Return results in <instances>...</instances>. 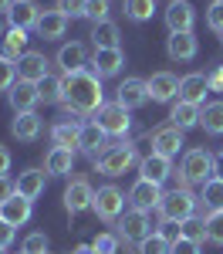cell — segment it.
Here are the masks:
<instances>
[{
	"label": "cell",
	"instance_id": "1",
	"mask_svg": "<svg viewBox=\"0 0 223 254\" xmlns=\"http://www.w3.org/2000/svg\"><path fill=\"white\" fill-rule=\"evenodd\" d=\"M105 105L101 95V78L91 71H75V75H64V98H61V109L68 116H98V109Z\"/></svg>",
	"mask_w": 223,
	"mask_h": 254
},
{
	"label": "cell",
	"instance_id": "2",
	"mask_svg": "<svg viewBox=\"0 0 223 254\" xmlns=\"http://www.w3.org/2000/svg\"><path fill=\"white\" fill-rule=\"evenodd\" d=\"M200 210V196L193 193L189 187H176V190H169V193H162L159 200V220H173V224H182V220H189V217H196Z\"/></svg>",
	"mask_w": 223,
	"mask_h": 254
},
{
	"label": "cell",
	"instance_id": "3",
	"mask_svg": "<svg viewBox=\"0 0 223 254\" xmlns=\"http://www.w3.org/2000/svg\"><path fill=\"white\" fill-rule=\"evenodd\" d=\"M179 176L186 187H206L213 180V153L210 149H186Z\"/></svg>",
	"mask_w": 223,
	"mask_h": 254
},
{
	"label": "cell",
	"instance_id": "4",
	"mask_svg": "<svg viewBox=\"0 0 223 254\" xmlns=\"http://www.w3.org/2000/svg\"><path fill=\"white\" fill-rule=\"evenodd\" d=\"M139 159V149H135V142H129V139H119L108 153H101L98 159H95V170L105 176H122L132 163Z\"/></svg>",
	"mask_w": 223,
	"mask_h": 254
},
{
	"label": "cell",
	"instance_id": "5",
	"mask_svg": "<svg viewBox=\"0 0 223 254\" xmlns=\"http://www.w3.org/2000/svg\"><path fill=\"white\" fill-rule=\"evenodd\" d=\"M125 200H129V196L122 193L119 187L108 183V187H98V190H95V203H91V210H95L105 224H115V220L125 214Z\"/></svg>",
	"mask_w": 223,
	"mask_h": 254
},
{
	"label": "cell",
	"instance_id": "6",
	"mask_svg": "<svg viewBox=\"0 0 223 254\" xmlns=\"http://www.w3.org/2000/svg\"><path fill=\"white\" fill-rule=\"evenodd\" d=\"M95 122H98L108 136H115V139H125V136H129V129H132L129 109L119 105V102H105V105L98 109V119H95Z\"/></svg>",
	"mask_w": 223,
	"mask_h": 254
},
{
	"label": "cell",
	"instance_id": "7",
	"mask_svg": "<svg viewBox=\"0 0 223 254\" xmlns=\"http://www.w3.org/2000/svg\"><path fill=\"white\" fill-rule=\"evenodd\" d=\"M112 146H115V142H112V136L101 129L98 122H85V129H81V139H78V149H81V153H85L88 159H91V163H95L101 153H108Z\"/></svg>",
	"mask_w": 223,
	"mask_h": 254
},
{
	"label": "cell",
	"instance_id": "8",
	"mask_svg": "<svg viewBox=\"0 0 223 254\" xmlns=\"http://www.w3.org/2000/svg\"><path fill=\"white\" fill-rule=\"evenodd\" d=\"M91 203H95V190H91V183L88 180H71L68 187H64V210L71 217L85 214V210H91Z\"/></svg>",
	"mask_w": 223,
	"mask_h": 254
},
{
	"label": "cell",
	"instance_id": "9",
	"mask_svg": "<svg viewBox=\"0 0 223 254\" xmlns=\"http://www.w3.org/2000/svg\"><path fill=\"white\" fill-rule=\"evenodd\" d=\"M91 75H98V78H115L122 68H125V51L122 48H95V55H91Z\"/></svg>",
	"mask_w": 223,
	"mask_h": 254
},
{
	"label": "cell",
	"instance_id": "10",
	"mask_svg": "<svg viewBox=\"0 0 223 254\" xmlns=\"http://www.w3.org/2000/svg\"><path fill=\"white\" fill-rule=\"evenodd\" d=\"M122 241H145L152 234V224H149V214L145 210H125V214L115 220Z\"/></svg>",
	"mask_w": 223,
	"mask_h": 254
},
{
	"label": "cell",
	"instance_id": "11",
	"mask_svg": "<svg viewBox=\"0 0 223 254\" xmlns=\"http://www.w3.org/2000/svg\"><path fill=\"white\" fill-rule=\"evenodd\" d=\"M193 24H196L193 3L169 0V7H166V27H169V34H186V31H193Z\"/></svg>",
	"mask_w": 223,
	"mask_h": 254
},
{
	"label": "cell",
	"instance_id": "12",
	"mask_svg": "<svg viewBox=\"0 0 223 254\" xmlns=\"http://www.w3.org/2000/svg\"><path fill=\"white\" fill-rule=\"evenodd\" d=\"M159 200H162V187L156 183H149V180H135L132 183V190H129V203H132V210H159Z\"/></svg>",
	"mask_w": 223,
	"mask_h": 254
},
{
	"label": "cell",
	"instance_id": "13",
	"mask_svg": "<svg viewBox=\"0 0 223 254\" xmlns=\"http://www.w3.org/2000/svg\"><path fill=\"white\" fill-rule=\"evenodd\" d=\"M115 102L125 105L129 112H132V109H142V105L149 102V81L145 78H125L119 88H115Z\"/></svg>",
	"mask_w": 223,
	"mask_h": 254
},
{
	"label": "cell",
	"instance_id": "14",
	"mask_svg": "<svg viewBox=\"0 0 223 254\" xmlns=\"http://www.w3.org/2000/svg\"><path fill=\"white\" fill-rule=\"evenodd\" d=\"M149 142H152V153H159V156H166V159L179 156V149L186 146V142H182V129H176V126L156 129V132L149 136Z\"/></svg>",
	"mask_w": 223,
	"mask_h": 254
},
{
	"label": "cell",
	"instance_id": "15",
	"mask_svg": "<svg viewBox=\"0 0 223 254\" xmlns=\"http://www.w3.org/2000/svg\"><path fill=\"white\" fill-rule=\"evenodd\" d=\"M169 176H173V159L159 156V153H149V156L139 159V180H149V183L162 187Z\"/></svg>",
	"mask_w": 223,
	"mask_h": 254
},
{
	"label": "cell",
	"instance_id": "16",
	"mask_svg": "<svg viewBox=\"0 0 223 254\" xmlns=\"http://www.w3.org/2000/svg\"><path fill=\"white\" fill-rule=\"evenodd\" d=\"M81 129H85L81 116H64L61 122L51 126V142L54 146H64V149H75L78 139H81Z\"/></svg>",
	"mask_w": 223,
	"mask_h": 254
},
{
	"label": "cell",
	"instance_id": "17",
	"mask_svg": "<svg viewBox=\"0 0 223 254\" xmlns=\"http://www.w3.org/2000/svg\"><path fill=\"white\" fill-rule=\"evenodd\" d=\"M7 102H10V109H14V116L17 112H34L38 109V102H41V95H38V85L34 81H14V88L7 92Z\"/></svg>",
	"mask_w": 223,
	"mask_h": 254
},
{
	"label": "cell",
	"instance_id": "18",
	"mask_svg": "<svg viewBox=\"0 0 223 254\" xmlns=\"http://www.w3.org/2000/svg\"><path fill=\"white\" fill-rule=\"evenodd\" d=\"M58 68L64 75H75V71H85V64H88V51H85V44L81 41H71V44H61L58 48Z\"/></svg>",
	"mask_w": 223,
	"mask_h": 254
},
{
	"label": "cell",
	"instance_id": "19",
	"mask_svg": "<svg viewBox=\"0 0 223 254\" xmlns=\"http://www.w3.org/2000/svg\"><path fill=\"white\" fill-rule=\"evenodd\" d=\"M34 214V200H27V196L14 193L7 203H0V220H7V224H14V227H24L27 220Z\"/></svg>",
	"mask_w": 223,
	"mask_h": 254
},
{
	"label": "cell",
	"instance_id": "20",
	"mask_svg": "<svg viewBox=\"0 0 223 254\" xmlns=\"http://www.w3.org/2000/svg\"><path fill=\"white\" fill-rule=\"evenodd\" d=\"M51 75L47 71V58L41 55V51H27V55H20V61H17V78L20 81H44Z\"/></svg>",
	"mask_w": 223,
	"mask_h": 254
},
{
	"label": "cell",
	"instance_id": "21",
	"mask_svg": "<svg viewBox=\"0 0 223 254\" xmlns=\"http://www.w3.org/2000/svg\"><path fill=\"white\" fill-rule=\"evenodd\" d=\"M7 20L17 31H31V27H38V20H41V7L34 0H14V7L7 10Z\"/></svg>",
	"mask_w": 223,
	"mask_h": 254
},
{
	"label": "cell",
	"instance_id": "22",
	"mask_svg": "<svg viewBox=\"0 0 223 254\" xmlns=\"http://www.w3.org/2000/svg\"><path fill=\"white\" fill-rule=\"evenodd\" d=\"M206 92H210V81L203 71H193L179 78V102H189V105H206Z\"/></svg>",
	"mask_w": 223,
	"mask_h": 254
},
{
	"label": "cell",
	"instance_id": "23",
	"mask_svg": "<svg viewBox=\"0 0 223 254\" xmlns=\"http://www.w3.org/2000/svg\"><path fill=\"white\" fill-rule=\"evenodd\" d=\"M149 81V98L152 102H173V98L179 95V78L173 75V71H156Z\"/></svg>",
	"mask_w": 223,
	"mask_h": 254
},
{
	"label": "cell",
	"instance_id": "24",
	"mask_svg": "<svg viewBox=\"0 0 223 254\" xmlns=\"http://www.w3.org/2000/svg\"><path fill=\"white\" fill-rule=\"evenodd\" d=\"M196 51H200V44L193 38V31H186V34H169V38H166V55L173 61H193Z\"/></svg>",
	"mask_w": 223,
	"mask_h": 254
},
{
	"label": "cell",
	"instance_id": "25",
	"mask_svg": "<svg viewBox=\"0 0 223 254\" xmlns=\"http://www.w3.org/2000/svg\"><path fill=\"white\" fill-rule=\"evenodd\" d=\"M38 38L44 41H58L64 38V31H68V17L61 14V10H41V20H38Z\"/></svg>",
	"mask_w": 223,
	"mask_h": 254
},
{
	"label": "cell",
	"instance_id": "26",
	"mask_svg": "<svg viewBox=\"0 0 223 254\" xmlns=\"http://www.w3.org/2000/svg\"><path fill=\"white\" fill-rule=\"evenodd\" d=\"M41 129H44V122H41L38 112H17L14 122H10V132L20 139V142H34L41 136Z\"/></svg>",
	"mask_w": 223,
	"mask_h": 254
},
{
	"label": "cell",
	"instance_id": "27",
	"mask_svg": "<svg viewBox=\"0 0 223 254\" xmlns=\"http://www.w3.org/2000/svg\"><path fill=\"white\" fill-rule=\"evenodd\" d=\"M71 166H75V149H64V146H51V149H47V156H44V170H47L51 176L71 173Z\"/></svg>",
	"mask_w": 223,
	"mask_h": 254
},
{
	"label": "cell",
	"instance_id": "28",
	"mask_svg": "<svg viewBox=\"0 0 223 254\" xmlns=\"http://www.w3.org/2000/svg\"><path fill=\"white\" fill-rule=\"evenodd\" d=\"M20 55H27V31H17V27H10V31L0 38V58L20 61Z\"/></svg>",
	"mask_w": 223,
	"mask_h": 254
},
{
	"label": "cell",
	"instance_id": "29",
	"mask_svg": "<svg viewBox=\"0 0 223 254\" xmlns=\"http://www.w3.org/2000/svg\"><path fill=\"white\" fill-rule=\"evenodd\" d=\"M200 109L203 105H189V102H176L173 105V112H169V126H176V129H193V126H200Z\"/></svg>",
	"mask_w": 223,
	"mask_h": 254
},
{
	"label": "cell",
	"instance_id": "30",
	"mask_svg": "<svg viewBox=\"0 0 223 254\" xmlns=\"http://www.w3.org/2000/svg\"><path fill=\"white\" fill-rule=\"evenodd\" d=\"M17 193L27 200H38L44 193V170H24L17 173Z\"/></svg>",
	"mask_w": 223,
	"mask_h": 254
},
{
	"label": "cell",
	"instance_id": "31",
	"mask_svg": "<svg viewBox=\"0 0 223 254\" xmlns=\"http://www.w3.org/2000/svg\"><path fill=\"white\" fill-rule=\"evenodd\" d=\"M119 38H122V31H119L115 20H101V24L91 27V44L95 48H122Z\"/></svg>",
	"mask_w": 223,
	"mask_h": 254
},
{
	"label": "cell",
	"instance_id": "32",
	"mask_svg": "<svg viewBox=\"0 0 223 254\" xmlns=\"http://www.w3.org/2000/svg\"><path fill=\"white\" fill-rule=\"evenodd\" d=\"M200 126L210 136H223V102H206L200 109Z\"/></svg>",
	"mask_w": 223,
	"mask_h": 254
},
{
	"label": "cell",
	"instance_id": "33",
	"mask_svg": "<svg viewBox=\"0 0 223 254\" xmlns=\"http://www.w3.org/2000/svg\"><path fill=\"white\" fill-rule=\"evenodd\" d=\"M200 207L206 210V214H217V210H223V180H210L206 187H200Z\"/></svg>",
	"mask_w": 223,
	"mask_h": 254
},
{
	"label": "cell",
	"instance_id": "34",
	"mask_svg": "<svg viewBox=\"0 0 223 254\" xmlns=\"http://www.w3.org/2000/svg\"><path fill=\"white\" fill-rule=\"evenodd\" d=\"M122 10H125L129 20L145 24V20H152V14L159 10V3H156V0H122Z\"/></svg>",
	"mask_w": 223,
	"mask_h": 254
},
{
	"label": "cell",
	"instance_id": "35",
	"mask_svg": "<svg viewBox=\"0 0 223 254\" xmlns=\"http://www.w3.org/2000/svg\"><path fill=\"white\" fill-rule=\"evenodd\" d=\"M38 95L44 105H61V98H64V78L47 75L44 81H38Z\"/></svg>",
	"mask_w": 223,
	"mask_h": 254
},
{
	"label": "cell",
	"instance_id": "36",
	"mask_svg": "<svg viewBox=\"0 0 223 254\" xmlns=\"http://www.w3.org/2000/svg\"><path fill=\"white\" fill-rule=\"evenodd\" d=\"M182 237L186 241H196V244H203V241H210V234H206V217H189V220H182Z\"/></svg>",
	"mask_w": 223,
	"mask_h": 254
},
{
	"label": "cell",
	"instance_id": "37",
	"mask_svg": "<svg viewBox=\"0 0 223 254\" xmlns=\"http://www.w3.org/2000/svg\"><path fill=\"white\" fill-rule=\"evenodd\" d=\"M47 248H51L47 234H44V231H34V234L24 237V244H20V254H47Z\"/></svg>",
	"mask_w": 223,
	"mask_h": 254
},
{
	"label": "cell",
	"instance_id": "38",
	"mask_svg": "<svg viewBox=\"0 0 223 254\" xmlns=\"http://www.w3.org/2000/svg\"><path fill=\"white\" fill-rule=\"evenodd\" d=\"M108 14H112V0H88L85 3V17L91 20V24L108 20Z\"/></svg>",
	"mask_w": 223,
	"mask_h": 254
},
{
	"label": "cell",
	"instance_id": "39",
	"mask_svg": "<svg viewBox=\"0 0 223 254\" xmlns=\"http://www.w3.org/2000/svg\"><path fill=\"white\" fill-rule=\"evenodd\" d=\"M169 241H162L159 234H149L145 241H139V254H169Z\"/></svg>",
	"mask_w": 223,
	"mask_h": 254
},
{
	"label": "cell",
	"instance_id": "40",
	"mask_svg": "<svg viewBox=\"0 0 223 254\" xmlns=\"http://www.w3.org/2000/svg\"><path fill=\"white\" fill-rule=\"evenodd\" d=\"M14 81H17V61L0 58V92H10Z\"/></svg>",
	"mask_w": 223,
	"mask_h": 254
},
{
	"label": "cell",
	"instance_id": "41",
	"mask_svg": "<svg viewBox=\"0 0 223 254\" xmlns=\"http://www.w3.org/2000/svg\"><path fill=\"white\" fill-rule=\"evenodd\" d=\"M119 234H98L91 241V248H95V254H119Z\"/></svg>",
	"mask_w": 223,
	"mask_h": 254
},
{
	"label": "cell",
	"instance_id": "42",
	"mask_svg": "<svg viewBox=\"0 0 223 254\" xmlns=\"http://www.w3.org/2000/svg\"><path fill=\"white\" fill-rule=\"evenodd\" d=\"M206 234L213 244H223V210L217 214H206Z\"/></svg>",
	"mask_w": 223,
	"mask_h": 254
},
{
	"label": "cell",
	"instance_id": "43",
	"mask_svg": "<svg viewBox=\"0 0 223 254\" xmlns=\"http://www.w3.org/2000/svg\"><path fill=\"white\" fill-rule=\"evenodd\" d=\"M85 3L88 0H58L54 10H61L64 17H85Z\"/></svg>",
	"mask_w": 223,
	"mask_h": 254
},
{
	"label": "cell",
	"instance_id": "44",
	"mask_svg": "<svg viewBox=\"0 0 223 254\" xmlns=\"http://www.w3.org/2000/svg\"><path fill=\"white\" fill-rule=\"evenodd\" d=\"M206 24H210L217 34H223V3H220V0L210 3V10H206Z\"/></svg>",
	"mask_w": 223,
	"mask_h": 254
},
{
	"label": "cell",
	"instance_id": "45",
	"mask_svg": "<svg viewBox=\"0 0 223 254\" xmlns=\"http://www.w3.org/2000/svg\"><path fill=\"white\" fill-rule=\"evenodd\" d=\"M156 234H159L162 241H169V244H176V241L182 237V227H179V224H173V220H162V227L156 231Z\"/></svg>",
	"mask_w": 223,
	"mask_h": 254
},
{
	"label": "cell",
	"instance_id": "46",
	"mask_svg": "<svg viewBox=\"0 0 223 254\" xmlns=\"http://www.w3.org/2000/svg\"><path fill=\"white\" fill-rule=\"evenodd\" d=\"M169 254H200V244H196V241H186V237H179V241L169 248Z\"/></svg>",
	"mask_w": 223,
	"mask_h": 254
},
{
	"label": "cell",
	"instance_id": "47",
	"mask_svg": "<svg viewBox=\"0 0 223 254\" xmlns=\"http://www.w3.org/2000/svg\"><path fill=\"white\" fill-rule=\"evenodd\" d=\"M17 193V180H10V176H0V203H7L10 196Z\"/></svg>",
	"mask_w": 223,
	"mask_h": 254
},
{
	"label": "cell",
	"instance_id": "48",
	"mask_svg": "<svg viewBox=\"0 0 223 254\" xmlns=\"http://www.w3.org/2000/svg\"><path fill=\"white\" fill-rule=\"evenodd\" d=\"M14 234H17V227L7 224V220H0V248H10L14 244Z\"/></svg>",
	"mask_w": 223,
	"mask_h": 254
},
{
	"label": "cell",
	"instance_id": "49",
	"mask_svg": "<svg viewBox=\"0 0 223 254\" xmlns=\"http://www.w3.org/2000/svg\"><path fill=\"white\" fill-rule=\"evenodd\" d=\"M206 81H210V92H223V64H217L213 71H206Z\"/></svg>",
	"mask_w": 223,
	"mask_h": 254
},
{
	"label": "cell",
	"instance_id": "50",
	"mask_svg": "<svg viewBox=\"0 0 223 254\" xmlns=\"http://www.w3.org/2000/svg\"><path fill=\"white\" fill-rule=\"evenodd\" d=\"M10 173V149L7 146H0V176Z\"/></svg>",
	"mask_w": 223,
	"mask_h": 254
},
{
	"label": "cell",
	"instance_id": "51",
	"mask_svg": "<svg viewBox=\"0 0 223 254\" xmlns=\"http://www.w3.org/2000/svg\"><path fill=\"white\" fill-rule=\"evenodd\" d=\"M213 176H217V180H223V153H217V156H213Z\"/></svg>",
	"mask_w": 223,
	"mask_h": 254
},
{
	"label": "cell",
	"instance_id": "52",
	"mask_svg": "<svg viewBox=\"0 0 223 254\" xmlns=\"http://www.w3.org/2000/svg\"><path fill=\"white\" fill-rule=\"evenodd\" d=\"M71 254H95V248H91V244H78Z\"/></svg>",
	"mask_w": 223,
	"mask_h": 254
},
{
	"label": "cell",
	"instance_id": "53",
	"mask_svg": "<svg viewBox=\"0 0 223 254\" xmlns=\"http://www.w3.org/2000/svg\"><path fill=\"white\" fill-rule=\"evenodd\" d=\"M10 7H14V0H0V14H7Z\"/></svg>",
	"mask_w": 223,
	"mask_h": 254
},
{
	"label": "cell",
	"instance_id": "54",
	"mask_svg": "<svg viewBox=\"0 0 223 254\" xmlns=\"http://www.w3.org/2000/svg\"><path fill=\"white\" fill-rule=\"evenodd\" d=\"M0 254H7V248H0Z\"/></svg>",
	"mask_w": 223,
	"mask_h": 254
},
{
	"label": "cell",
	"instance_id": "55",
	"mask_svg": "<svg viewBox=\"0 0 223 254\" xmlns=\"http://www.w3.org/2000/svg\"><path fill=\"white\" fill-rule=\"evenodd\" d=\"M220 3H223V0H220Z\"/></svg>",
	"mask_w": 223,
	"mask_h": 254
}]
</instances>
